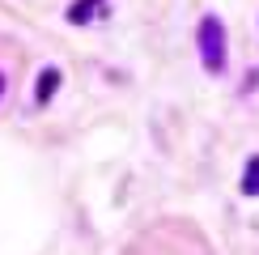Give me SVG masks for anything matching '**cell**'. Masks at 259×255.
Here are the masks:
<instances>
[{
  "label": "cell",
  "instance_id": "obj_1",
  "mask_svg": "<svg viewBox=\"0 0 259 255\" xmlns=\"http://www.w3.org/2000/svg\"><path fill=\"white\" fill-rule=\"evenodd\" d=\"M196 47H200V60H204V68H208V72H221L225 68V26H221V17L208 13V17L200 21Z\"/></svg>",
  "mask_w": 259,
  "mask_h": 255
},
{
  "label": "cell",
  "instance_id": "obj_2",
  "mask_svg": "<svg viewBox=\"0 0 259 255\" xmlns=\"http://www.w3.org/2000/svg\"><path fill=\"white\" fill-rule=\"evenodd\" d=\"M56 90H60V68H42L38 72V85H34V102L47 106L51 98H56Z\"/></svg>",
  "mask_w": 259,
  "mask_h": 255
},
{
  "label": "cell",
  "instance_id": "obj_3",
  "mask_svg": "<svg viewBox=\"0 0 259 255\" xmlns=\"http://www.w3.org/2000/svg\"><path fill=\"white\" fill-rule=\"evenodd\" d=\"M98 5H102V0H77V5L68 9V21H72V26H81V21H90V17H94V9H98Z\"/></svg>",
  "mask_w": 259,
  "mask_h": 255
},
{
  "label": "cell",
  "instance_id": "obj_4",
  "mask_svg": "<svg viewBox=\"0 0 259 255\" xmlns=\"http://www.w3.org/2000/svg\"><path fill=\"white\" fill-rule=\"evenodd\" d=\"M242 191L246 196H259V157L246 162V175H242Z\"/></svg>",
  "mask_w": 259,
  "mask_h": 255
},
{
  "label": "cell",
  "instance_id": "obj_5",
  "mask_svg": "<svg viewBox=\"0 0 259 255\" xmlns=\"http://www.w3.org/2000/svg\"><path fill=\"white\" fill-rule=\"evenodd\" d=\"M0 94H5V72H0Z\"/></svg>",
  "mask_w": 259,
  "mask_h": 255
}]
</instances>
